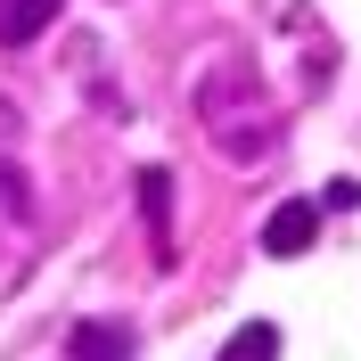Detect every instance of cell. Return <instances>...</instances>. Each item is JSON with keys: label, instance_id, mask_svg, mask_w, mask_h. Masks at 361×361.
<instances>
[{"label": "cell", "instance_id": "1", "mask_svg": "<svg viewBox=\"0 0 361 361\" xmlns=\"http://www.w3.org/2000/svg\"><path fill=\"white\" fill-rule=\"evenodd\" d=\"M197 123L230 164H263L279 148V99L263 90V74L247 58H222L197 74Z\"/></svg>", "mask_w": 361, "mask_h": 361}, {"label": "cell", "instance_id": "2", "mask_svg": "<svg viewBox=\"0 0 361 361\" xmlns=\"http://www.w3.org/2000/svg\"><path fill=\"white\" fill-rule=\"evenodd\" d=\"M312 238H320V197H288L263 222V255H304Z\"/></svg>", "mask_w": 361, "mask_h": 361}, {"label": "cell", "instance_id": "3", "mask_svg": "<svg viewBox=\"0 0 361 361\" xmlns=\"http://www.w3.org/2000/svg\"><path fill=\"white\" fill-rule=\"evenodd\" d=\"M66 361H132V329L123 320H74L66 329Z\"/></svg>", "mask_w": 361, "mask_h": 361}, {"label": "cell", "instance_id": "4", "mask_svg": "<svg viewBox=\"0 0 361 361\" xmlns=\"http://www.w3.org/2000/svg\"><path fill=\"white\" fill-rule=\"evenodd\" d=\"M58 8H66V0H0V49L42 42L49 25H58Z\"/></svg>", "mask_w": 361, "mask_h": 361}, {"label": "cell", "instance_id": "5", "mask_svg": "<svg viewBox=\"0 0 361 361\" xmlns=\"http://www.w3.org/2000/svg\"><path fill=\"white\" fill-rule=\"evenodd\" d=\"M140 214H148V230H157V255H173V180H164V164L140 173Z\"/></svg>", "mask_w": 361, "mask_h": 361}, {"label": "cell", "instance_id": "6", "mask_svg": "<svg viewBox=\"0 0 361 361\" xmlns=\"http://www.w3.org/2000/svg\"><path fill=\"white\" fill-rule=\"evenodd\" d=\"M33 222V189H25V164L0 157V238H17V230Z\"/></svg>", "mask_w": 361, "mask_h": 361}, {"label": "cell", "instance_id": "7", "mask_svg": "<svg viewBox=\"0 0 361 361\" xmlns=\"http://www.w3.org/2000/svg\"><path fill=\"white\" fill-rule=\"evenodd\" d=\"M214 361H279V329H271V320H247V329H238Z\"/></svg>", "mask_w": 361, "mask_h": 361}]
</instances>
